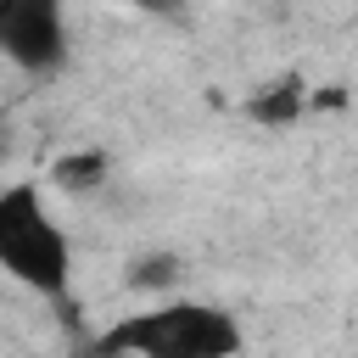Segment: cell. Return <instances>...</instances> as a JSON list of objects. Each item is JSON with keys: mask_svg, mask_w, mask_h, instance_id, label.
<instances>
[{"mask_svg": "<svg viewBox=\"0 0 358 358\" xmlns=\"http://www.w3.org/2000/svg\"><path fill=\"white\" fill-rule=\"evenodd\" d=\"M67 0H11V11L0 17V56L17 73H56L67 62Z\"/></svg>", "mask_w": 358, "mask_h": 358, "instance_id": "obj_3", "label": "cell"}, {"mask_svg": "<svg viewBox=\"0 0 358 358\" xmlns=\"http://www.w3.org/2000/svg\"><path fill=\"white\" fill-rule=\"evenodd\" d=\"M129 6H140V11H179V0H129Z\"/></svg>", "mask_w": 358, "mask_h": 358, "instance_id": "obj_6", "label": "cell"}, {"mask_svg": "<svg viewBox=\"0 0 358 358\" xmlns=\"http://www.w3.org/2000/svg\"><path fill=\"white\" fill-rule=\"evenodd\" d=\"M296 112H302V90L296 84H274V90H263V95L246 101V117L252 123H291Z\"/></svg>", "mask_w": 358, "mask_h": 358, "instance_id": "obj_4", "label": "cell"}, {"mask_svg": "<svg viewBox=\"0 0 358 358\" xmlns=\"http://www.w3.org/2000/svg\"><path fill=\"white\" fill-rule=\"evenodd\" d=\"M101 173H106V157H101V151H78V157H62V162L50 168V185L84 190V185H101Z\"/></svg>", "mask_w": 358, "mask_h": 358, "instance_id": "obj_5", "label": "cell"}, {"mask_svg": "<svg viewBox=\"0 0 358 358\" xmlns=\"http://www.w3.org/2000/svg\"><path fill=\"white\" fill-rule=\"evenodd\" d=\"M0 274L34 296H67L73 285V235L45 201L39 179L0 185Z\"/></svg>", "mask_w": 358, "mask_h": 358, "instance_id": "obj_2", "label": "cell"}, {"mask_svg": "<svg viewBox=\"0 0 358 358\" xmlns=\"http://www.w3.org/2000/svg\"><path fill=\"white\" fill-rule=\"evenodd\" d=\"M6 11H11V0H0V17H6Z\"/></svg>", "mask_w": 358, "mask_h": 358, "instance_id": "obj_7", "label": "cell"}, {"mask_svg": "<svg viewBox=\"0 0 358 358\" xmlns=\"http://www.w3.org/2000/svg\"><path fill=\"white\" fill-rule=\"evenodd\" d=\"M241 352H246L241 319L218 302L190 296L123 313L90 347V358H241Z\"/></svg>", "mask_w": 358, "mask_h": 358, "instance_id": "obj_1", "label": "cell"}]
</instances>
